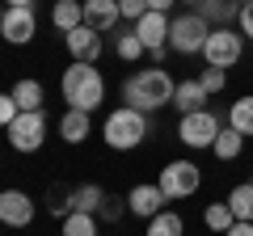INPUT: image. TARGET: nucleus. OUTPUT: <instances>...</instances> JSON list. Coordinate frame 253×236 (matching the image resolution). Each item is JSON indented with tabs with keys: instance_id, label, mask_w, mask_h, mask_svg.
Listing matches in <instances>:
<instances>
[{
	"instance_id": "obj_1",
	"label": "nucleus",
	"mask_w": 253,
	"mask_h": 236,
	"mask_svg": "<svg viewBox=\"0 0 253 236\" xmlns=\"http://www.w3.org/2000/svg\"><path fill=\"white\" fill-rule=\"evenodd\" d=\"M173 93H177V80H169L165 68H139L135 76L123 80V101L139 114H152L161 106H173Z\"/></svg>"
},
{
	"instance_id": "obj_2",
	"label": "nucleus",
	"mask_w": 253,
	"mask_h": 236,
	"mask_svg": "<svg viewBox=\"0 0 253 236\" xmlns=\"http://www.w3.org/2000/svg\"><path fill=\"white\" fill-rule=\"evenodd\" d=\"M59 89H63L68 110H84V114H93V110L106 101V80H101V72L93 64H72L68 72H63Z\"/></svg>"
},
{
	"instance_id": "obj_3",
	"label": "nucleus",
	"mask_w": 253,
	"mask_h": 236,
	"mask_svg": "<svg viewBox=\"0 0 253 236\" xmlns=\"http://www.w3.org/2000/svg\"><path fill=\"white\" fill-rule=\"evenodd\" d=\"M101 135H106V144L114 148V152H131V148H139V144H144V135H148V114L123 106V110H114V114L106 118Z\"/></svg>"
},
{
	"instance_id": "obj_4",
	"label": "nucleus",
	"mask_w": 253,
	"mask_h": 236,
	"mask_svg": "<svg viewBox=\"0 0 253 236\" xmlns=\"http://www.w3.org/2000/svg\"><path fill=\"white\" fill-rule=\"evenodd\" d=\"M211 21L203 17L199 9H190V13H181V17H173V30H169V51H177V55H194V51H203L207 46V38H211Z\"/></svg>"
},
{
	"instance_id": "obj_5",
	"label": "nucleus",
	"mask_w": 253,
	"mask_h": 236,
	"mask_svg": "<svg viewBox=\"0 0 253 236\" xmlns=\"http://www.w3.org/2000/svg\"><path fill=\"white\" fill-rule=\"evenodd\" d=\"M241 51H245V34H236L232 26H219V30H211L207 46H203V59H207V68H224L228 72L241 59Z\"/></svg>"
},
{
	"instance_id": "obj_6",
	"label": "nucleus",
	"mask_w": 253,
	"mask_h": 236,
	"mask_svg": "<svg viewBox=\"0 0 253 236\" xmlns=\"http://www.w3.org/2000/svg\"><path fill=\"white\" fill-rule=\"evenodd\" d=\"M199 182H203V173H199V164L194 160H169L161 169V190H165V198H190V194L199 190Z\"/></svg>"
},
{
	"instance_id": "obj_7",
	"label": "nucleus",
	"mask_w": 253,
	"mask_h": 236,
	"mask_svg": "<svg viewBox=\"0 0 253 236\" xmlns=\"http://www.w3.org/2000/svg\"><path fill=\"white\" fill-rule=\"evenodd\" d=\"M219 118L211 110H199V114H181V127H177V139L186 148H215L219 139Z\"/></svg>"
},
{
	"instance_id": "obj_8",
	"label": "nucleus",
	"mask_w": 253,
	"mask_h": 236,
	"mask_svg": "<svg viewBox=\"0 0 253 236\" xmlns=\"http://www.w3.org/2000/svg\"><path fill=\"white\" fill-rule=\"evenodd\" d=\"M9 131V144L17 148V152H38L42 148V139H46V118H42V110H30V114H21L13 127H4Z\"/></svg>"
},
{
	"instance_id": "obj_9",
	"label": "nucleus",
	"mask_w": 253,
	"mask_h": 236,
	"mask_svg": "<svg viewBox=\"0 0 253 236\" xmlns=\"http://www.w3.org/2000/svg\"><path fill=\"white\" fill-rule=\"evenodd\" d=\"M131 30H135V34H139V42H144L148 51H152L156 59H161V55H165V46H169V30H173V21H169V13H144V17H139Z\"/></svg>"
},
{
	"instance_id": "obj_10",
	"label": "nucleus",
	"mask_w": 253,
	"mask_h": 236,
	"mask_svg": "<svg viewBox=\"0 0 253 236\" xmlns=\"http://www.w3.org/2000/svg\"><path fill=\"white\" fill-rule=\"evenodd\" d=\"M0 219L9 228H30L34 224V198L26 190H4L0 194Z\"/></svg>"
},
{
	"instance_id": "obj_11",
	"label": "nucleus",
	"mask_w": 253,
	"mask_h": 236,
	"mask_svg": "<svg viewBox=\"0 0 253 236\" xmlns=\"http://www.w3.org/2000/svg\"><path fill=\"white\" fill-rule=\"evenodd\" d=\"M0 34L9 38V42H30L38 34V21H34V9H4L0 13Z\"/></svg>"
},
{
	"instance_id": "obj_12",
	"label": "nucleus",
	"mask_w": 253,
	"mask_h": 236,
	"mask_svg": "<svg viewBox=\"0 0 253 236\" xmlns=\"http://www.w3.org/2000/svg\"><path fill=\"white\" fill-rule=\"evenodd\" d=\"M165 190L161 186H135V190L126 194V211H131V215H139V219H156L165 211Z\"/></svg>"
},
{
	"instance_id": "obj_13",
	"label": "nucleus",
	"mask_w": 253,
	"mask_h": 236,
	"mask_svg": "<svg viewBox=\"0 0 253 236\" xmlns=\"http://www.w3.org/2000/svg\"><path fill=\"white\" fill-rule=\"evenodd\" d=\"M63 42H68V51H72L76 64H97V55H101V34L89 26L72 30V34H63Z\"/></svg>"
},
{
	"instance_id": "obj_14",
	"label": "nucleus",
	"mask_w": 253,
	"mask_h": 236,
	"mask_svg": "<svg viewBox=\"0 0 253 236\" xmlns=\"http://www.w3.org/2000/svg\"><path fill=\"white\" fill-rule=\"evenodd\" d=\"M118 17H123L118 0H84V26L97 30V34L114 30V26H118Z\"/></svg>"
},
{
	"instance_id": "obj_15",
	"label": "nucleus",
	"mask_w": 253,
	"mask_h": 236,
	"mask_svg": "<svg viewBox=\"0 0 253 236\" xmlns=\"http://www.w3.org/2000/svg\"><path fill=\"white\" fill-rule=\"evenodd\" d=\"M207 97H211V93L203 89V80H177L173 106H177L181 114H199V110H207Z\"/></svg>"
},
{
	"instance_id": "obj_16",
	"label": "nucleus",
	"mask_w": 253,
	"mask_h": 236,
	"mask_svg": "<svg viewBox=\"0 0 253 236\" xmlns=\"http://www.w3.org/2000/svg\"><path fill=\"white\" fill-rule=\"evenodd\" d=\"M51 21H55V30H63V34L81 30L84 26V0H55Z\"/></svg>"
},
{
	"instance_id": "obj_17",
	"label": "nucleus",
	"mask_w": 253,
	"mask_h": 236,
	"mask_svg": "<svg viewBox=\"0 0 253 236\" xmlns=\"http://www.w3.org/2000/svg\"><path fill=\"white\" fill-rule=\"evenodd\" d=\"M89 131H93V122H89V114H84V110H68V114L59 118V135L68 139V144H84V139H89Z\"/></svg>"
},
{
	"instance_id": "obj_18",
	"label": "nucleus",
	"mask_w": 253,
	"mask_h": 236,
	"mask_svg": "<svg viewBox=\"0 0 253 236\" xmlns=\"http://www.w3.org/2000/svg\"><path fill=\"white\" fill-rule=\"evenodd\" d=\"M199 13L219 30V26H232V17H241V4H236V0H203Z\"/></svg>"
},
{
	"instance_id": "obj_19",
	"label": "nucleus",
	"mask_w": 253,
	"mask_h": 236,
	"mask_svg": "<svg viewBox=\"0 0 253 236\" xmlns=\"http://www.w3.org/2000/svg\"><path fill=\"white\" fill-rule=\"evenodd\" d=\"M68 198H72V211L97 215V211H101V202H106V190H101V186H76V190L68 194Z\"/></svg>"
},
{
	"instance_id": "obj_20",
	"label": "nucleus",
	"mask_w": 253,
	"mask_h": 236,
	"mask_svg": "<svg viewBox=\"0 0 253 236\" xmlns=\"http://www.w3.org/2000/svg\"><path fill=\"white\" fill-rule=\"evenodd\" d=\"M9 93H13V101L21 106V114H30V110H42V84H38V80H17Z\"/></svg>"
},
{
	"instance_id": "obj_21",
	"label": "nucleus",
	"mask_w": 253,
	"mask_h": 236,
	"mask_svg": "<svg viewBox=\"0 0 253 236\" xmlns=\"http://www.w3.org/2000/svg\"><path fill=\"white\" fill-rule=\"evenodd\" d=\"M211 152L219 156V160H236V156L245 152V135L236 127H224L219 131V139H215V148H211Z\"/></svg>"
},
{
	"instance_id": "obj_22",
	"label": "nucleus",
	"mask_w": 253,
	"mask_h": 236,
	"mask_svg": "<svg viewBox=\"0 0 253 236\" xmlns=\"http://www.w3.org/2000/svg\"><path fill=\"white\" fill-rule=\"evenodd\" d=\"M228 127H236L241 135H253V97H236L228 110Z\"/></svg>"
},
{
	"instance_id": "obj_23",
	"label": "nucleus",
	"mask_w": 253,
	"mask_h": 236,
	"mask_svg": "<svg viewBox=\"0 0 253 236\" xmlns=\"http://www.w3.org/2000/svg\"><path fill=\"white\" fill-rule=\"evenodd\" d=\"M228 207H232L236 219H245V224H253V182L236 186L232 194H228Z\"/></svg>"
},
{
	"instance_id": "obj_24",
	"label": "nucleus",
	"mask_w": 253,
	"mask_h": 236,
	"mask_svg": "<svg viewBox=\"0 0 253 236\" xmlns=\"http://www.w3.org/2000/svg\"><path fill=\"white\" fill-rule=\"evenodd\" d=\"M186 224H181L177 211H161L156 219H148V236H181Z\"/></svg>"
},
{
	"instance_id": "obj_25",
	"label": "nucleus",
	"mask_w": 253,
	"mask_h": 236,
	"mask_svg": "<svg viewBox=\"0 0 253 236\" xmlns=\"http://www.w3.org/2000/svg\"><path fill=\"white\" fill-rule=\"evenodd\" d=\"M144 51H148V46L139 42V34H135V30H126V34H118V38H114V55L123 59V64H131V59H139Z\"/></svg>"
},
{
	"instance_id": "obj_26",
	"label": "nucleus",
	"mask_w": 253,
	"mask_h": 236,
	"mask_svg": "<svg viewBox=\"0 0 253 236\" xmlns=\"http://www.w3.org/2000/svg\"><path fill=\"white\" fill-rule=\"evenodd\" d=\"M63 236H97V215L72 211V215L63 219Z\"/></svg>"
},
{
	"instance_id": "obj_27",
	"label": "nucleus",
	"mask_w": 253,
	"mask_h": 236,
	"mask_svg": "<svg viewBox=\"0 0 253 236\" xmlns=\"http://www.w3.org/2000/svg\"><path fill=\"white\" fill-rule=\"evenodd\" d=\"M203 219H207L211 232H228V228L236 224V215H232V207H228V202H211V207L203 211Z\"/></svg>"
},
{
	"instance_id": "obj_28",
	"label": "nucleus",
	"mask_w": 253,
	"mask_h": 236,
	"mask_svg": "<svg viewBox=\"0 0 253 236\" xmlns=\"http://www.w3.org/2000/svg\"><path fill=\"white\" fill-rule=\"evenodd\" d=\"M199 80H203V89H207V93H219L228 84V72H224V68H203Z\"/></svg>"
},
{
	"instance_id": "obj_29",
	"label": "nucleus",
	"mask_w": 253,
	"mask_h": 236,
	"mask_svg": "<svg viewBox=\"0 0 253 236\" xmlns=\"http://www.w3.org/2000/svg\"><path fill=\"white\" fill-rule=\"evenodd\" d=\"M123 202H126V198H114V194H106V202H101L97 219H106V224H114V219H123Z\"/></svg>"
},
{
	"instance_id": "obj_30",
	"label": "nucleus",
	"mask_w": 253,
	"mask_h": 236,
	"mask_svg": "<svg viewBox=\"0 0 253 236\" xmlns=\"http://www.w3.org/2000/svg\"><path fill=\"white\" fill-rule=\"evenodd\" d=\"M118 9H123V17L131 21V26H135L144 13H152V9H148V0H118Z\"/></svg>"
},
{
	"instance_id": "obj_31",
	"label": "nucleus",
	"mask_w": 253,
	"mask_h": 236,
	"mask_svg": "<svg viewBox=\"0 0 253 236\" xmlns=\"http://www.w3.org/2000/svg\"><path fill=\"white\" fill-rule=\"evenodd\" d=\"M236 26H241V34L253 42V4H241V17H236Z\"/></svg>"
},
{
	"instance_id": "obj_32",
	"label": "nucleus",
	"mask_w": 253,
	"mask_h": 236,
	"mask_svg": "<svg viewBox=\"0 0 253 236\" xmlns=\"http://www.w3.org/2000/svg\"><path fill=\"white\" fill-rule=\"evenodd\" d=\"M224 236H253V224H245V219H236V224L228 228Z\"/></svg>"
},
{
	"instance_id": "obj_33",
	"label": "nucleus",
	"mask_w": 253,
	"mask_h": 236,
	"mask_svg": "<svg viewBox=\"0 0 253 236\" xmlns=\"http://www.w3.org/2000/svg\"><path fill=\"white\" fill-rule=\"evenodd\" d=\"M173 4H177V0H148V9H152V13H169Z\"/></svg>"
},
{
	"instance_id": "obj_34",
	"label": "nucleus",
	"mask_w": 253,
	"mask_h": 236,
	"mask_svg": "<svg viewBox=\"0 0 253 236\" xmlns=\"http://www.w3.org/2000/svg\"><path fill=\"white\" fill-rule=\"evenodd\" d=\"M9 9H34V0H9Z\"/></svg>"
},
{
	"instance_id": "obj_35",
	"label": "nucleus",
	"mask_w": 253,
	"mask_h": 236,
	"mask_svg": "<svg viewBox=\"0 0 253 236\" xmlns=\"http://www.w3.org/2000/svg\"><path fill=\"white\" fill-rule=\"evenodd\" d=\"M181 4H194V9H199V4H203V0H181Z\"/></svg>"
},
{
	"instance_id": "obj_36",
	"label": "nucleus",
	"mask_w": 253,
	"mask_h": 236,
	"mask_svg": "<svg viewBox=\"0 0 253 236\" xmlns=\"http://www.w3.org/2000/svg\"><path fill=\"white\" fill-rule=\"evenodd\" d=\"M236 4H253V0H236Z\"/></svg>"
}]
</instances>
